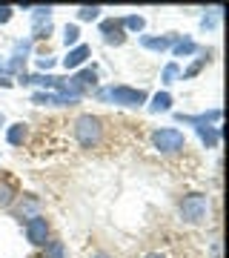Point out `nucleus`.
Instances as JSON below:
<instances>
[{"instance_id":"f257e3e1","label":"nucleus","mask_w":229,"mask_h":258,"mask_svg":"<svg viewBox=\"0 0 229 258\" xmlns=\"http://www.w3.org/2000/svg\"><path fill=\"white\" fill-rule=\"evenodd\" d=\"M178 210H181V218L186 224H203L209 218V195H203V192L183 195Z\"/></svg>"},{"instance_id":"f03ea898","label":"nucleus","mask_w":229,"mask_h":258,"mask_svg":"<svg viewBox=\"0 0 229 258\" xmlns=\"http://www.w3.org/2000/svg\"><path fill=\"white\" fill-rule=\"evenodd\" d=\"M101 138H103L101 118H95V115H81V118L74 120V141H78L83 149L98 147Z\"/></svg>"},{"instance_id":"7ed1b4c3","label":"nucleus","mask_w":229,"mask_h":258,"mask_svg":"<svg viewBox=\"0 0 229 258\" xmlns=\"http://www.w3.org/2000/svg\"><path fill=\"white\" fill-rule=\"evenodd\" d=\"M103 103H120V106H143L146 92L143 89H132V86H106L98 92Z\"/></svg>"},{"instance_id":"20e7f679","label":"nucleus","mask_w":229,"mask_h":258,"mask_svg":"<svg viewBox=\"0 0 229 258\" xmlns=\"http://www.w3.org/2000/svg\"><path fill=\"white\" fill-rule=\"evenodd\" d=\"M152 147L158 152H164V155H172V152H181L186 147V138H183L181 129L175 126H166V129H155L152 132Z\"/></svg>"},{"instance_id":"39448f33","label":"nucleus","mask_w":229,"mask_h":258,"mask_svg":"<svg viewBox=\"0 0 229 258\" xmlns=\"http://www.w3.org/2000/svg\"><path fill=\"white\" fill-rule=\"evenodd\" d=\"M20 83H40L43 89H52L57 95H78L81 98V92L72 86L69 78H55V75H20Z\"/></svg>"},{"instance_id":"423d86ee","label":"nucleus","mask_w":229,"mask_h":258,"mask_svg":"<svg viewBox=\"0 0 229 258\" xmlns=\"http://www.w3.org/2000/svg\"><path fill=\"white\" fill-rule=\"evenodd\" d=\"M26 238L35 247H46L49 244V221H46L43 215H35V218L26 221Z\"/></svg>"},{"instance_id":"0eeeda50","label":"nucleus","mask_w":229,"mask_h":258,"mask_svg":"<svg viewBox=\"0 0 229 258\" xmlns=\"http://www.w3.org/2000/svg\"><path fill=\"white\" fill-rule=\"evenodd\" d=\"M101 35L103 40L109 43V46H120L123 40H126V32H123V26H120V18H109L101 23Z\"/></svg>"},{"instance_id":"6e6552de","label":"nucleus","mask_w":229,"mask_h":258,"mask_svg":"<svg viewBox=\"0 0 229 258\" xmlns=\"http://www.w3.org/2000/svg\"><path fill=\"white\" fill-rule=\"evenodd\" d=\"M81 101L78 95H57V92H35L32 95V103H52V106H74Z\"/></svg>"},{"instance_id":"1a4fd4ad","label":"nucleus","mask_w":229,"mask_h":258,"mask_svg":"<svg viewBox=\"0 0 229 258\" xmlns=\"http://www.w3.org/2000/svg\"><path fill=\"white\" fill-rule=\"evenodd\" d=\"M220 115H223L220 109L203 112V115H183V112H178V115H175V120H181V123H195V129H198V126H209V123H218Z\"/></svg>"},{"instance_id":"9d476101","label":"nucleus","mask_w":229,"mask_h":258,"mask_svg":"<svg viewBox=\"0 0 229 258\" xmlns=\"http://www.w3.org/2000/svg\"><path fill=\"white\" fill-rule=\"evenodd\" d=\"M86 57H89V46L86 43H78L74 49H69V55L63 57V66L66 69H81L86 63Z\"/></svg>"},{"instance_id":"9b49d317","label":"nucleus","mask_w":229,"mask_h":258,"mask_svg":"<svg viewBox=\"0 0 229 258\" xmlns=\"http://www.w3.org/2000/svg\"><path fill=\"white\" fill-rule=\"evenodd\" d=\"M175 35H161V37H140V46L143 49H152V52H166V49L175 46Z\"/></svg>"},{"instance_id":"f8f14e48","label":"nucleus","mask_w":229,"mask_h":258,"mask_svg":"<svg viewBox=\"0 0 229 258\" xmlns=\"http://www.w3.org/2000/svg\"><path fill=\"white\" fill-rule=\"evenodd\" d=\"M37 210H40V201H37L35 195H23V201H20V207L18 210H15V215H18L20 221H23V218H35L37 215Z\"/></svg>"},{"instance_id":"ddd939ff","label":"nucleus","mask_w":229,"mask_h":258,"mask_svg":"<svg viewBox=\"0 0 229 258\" xmlns=\"http://www.w3.org/2000/svg\"><path fill=\"white\" fill-rule=\"evenodd\" d=\"M95 78H98V72H95V66H92V69H83V72H78L72 78V86L74 89H78V92H86V89H89V86H95Z\"/></svg>"},{"instance_id":"4468645a","label":"nucleus","mask_w":229,"mask_h":258,"mask_svg":"<svg viewBox=\"0 0 229 258\" xmlns=\"http://www.w3.org/2000/svg\"><path fill=\"white\" fill-rule=\"evenodd\" d=\"M26 135H29L26 123H12V126L6 129V141H9L12 147H23V141H26Z\"/></svg>"},{"instance_id":"2eb2a0df","label":"nucleus","mask_w":229,"mask_h":258,"mask_svg":"<svg viewBox=\"0 0 229 258\" xmlns=\"http://www.w3.org/2000/svg\"><path fill=\"white\" fill-rule=\"evenodd\" d=\"M15 195H18L15 184H12L9 178H0V210H6V207H12V201H15Z\"/></svg>"},{"instance_id":"dca6fc26","label":"nucleus","mask_w":229,"mask_h":258,"mask_svg":"<svg viewBox=\"0 0 229 258\" xmlns=\"http://www.w3.org/2000/svg\"><path fill=\"white\" fill-rule=\"evenodd\" d=\"M198 135L206 144V149H215L220 144V129H215V126H198Z\"/></svg>"},{"instance_id":"f3484780","label":"nucleus","mask_w":229,"mask_h":258,"mask_svg":"<svg viewBox=\"0 0 229 258\" xmlns=\"http://www.w3.org/2000/svg\"><path fill=\"white\" fill-rule=\"evenodd\" d=\"M172 109V95L169 92H158L149 103V112H169Z\"/></svg>"},{"instance_id":"a211bd4d","label":"nucleus","mask_w":229,"mask_h":258,"mask_svg":"<svg viewBox=\"0 0 229 258\" xmlns=\"http://www.w3.org/2000/svg\"><path fill=\"white\" fill-rule=\"evenodd\" d=\"M172 52H175V57H189V55H195L198 52V43L195 40H175V46H172Z\"/></svg>"},{"instance_id":"6ab92c4d","label":"nucleus","mask_w":229,"mask_h":258,"mask_svg":"<svg viewBox=\"0 0 229 258\" xmlns=\"http://www.w3.org/2000/svg\"><path fill=\"white\" fill-rule=\"evenodd\" d=\"M120 26H123V32H143V26H146V20L140 18V15H129V18H120Z\"/></svg>"},{"instance_id":"aec40b11","label":"nucleus","mask_w":229,"mask_h":258,"mask_svg":"<svg viewBox=\"0 0 229 258\" xmlns=\"http://www.w3.org/2000/svg\"><path fill=\"white\" fill-rule=\"evenodd\" d=\"M78 40H81V29L74 26V23H69L63 29V43L66 46H78Z\"/></svg>"},{"instance_id":"412c9836","label":"nucleus","mask_w":229,"mask_h":258,"mask_svg":"<svg viewBox=\"0 0 229 258\" xmlns=\"http://www.w3.org/2000/svg\"><path fill=\"white\" fill-rule=\"evenodd\" d=\"M46 258H66L63 241H49V244H46Z\"/></svg>"},{"instance_id":"4be33fe9","label":"nucleus","mask_w":229,"mask_h":258,"mask_svg":"<svg viewBox=\"0 0 229 258\" xmlns=\"http://www.w3.org/2000/svg\"><path fill=\"white\" fill-rule=\"evenodd\" d=\"M178 75H181L178 63H166V66H164V75H161V83H166V86H169V83L178 81Z\"/></svg>"},{"instance_id":"5701e85b","label":"nucleus","mask_w":229,"mask_h":258,"mask_svg":"<svg viewBox=\"0 0 229 258\" xmlns=\"http://www.w3.org/2000/svg\"><path fill=\"white\" fill-rule=\"evenodd\" d=\"M101 6H81L78 9V20H98V15H101Z\"/></svg>"},{"instance_id":"b1692460","label":"nucleus","mask_w":229,"mask_h":258,"mask_svg":"<svg viewBox=\"0 0 229 258\" xmlns=\"http://www.w3.org/2000/svg\"><path fill=\"white\" fill-rule=\"evenodd\" d=\"M209 63V57H198V60H195L192 66H189V69H186V72H183V81H189V78H195V75L201 72L203 66Z\"/></svg>"},{"instance_id":"393cba45","label":"nucleus","mask_w":229,"mask_h":258,"mask_svg":"<svg viewBox=\"0 0 229 258\" xmlns=\"http://www.w3.org/2000/svg\"><path fill=\"white\" fill-rule=\"evenodd\" d=\"M12 15H15V9H12V6H0V23H9Z\"/></svg>"},{"instance_id":"a878e982","label":"nucleus","mask_w":229,"mask_h":258,"mask_svg":"<svg viewBox=\"0 0 229 258\" xmlns=\"http://www.w3.org/2000/svg\"><path fill=\"white\" fill-rule=\"evenodd\" d=\"M52 63H55L52 57H40V60H37V66H40V69H52Z\"/></svg>"},{"instance_id":"bb28decb","label":"nucleus","mask_w":229,"mask_h":258,"mask_svg":"<svg viewBox=\"0 0 229 258\" xmlns=\"http://www.w3.org/2000/svg\"><path fill=\"white\" fill-rule=\"evenodd\" d=\"M0 86H3V89H12V86H15V81H9L6 75H0Z\"/></svg>"},{"instance_id":"cd10ccee","label":"nucleus","mask_w":229,"mask_h":258,"mask_svg":"<svg viewBox=\"0 0 229 258\" xmlns=\"http://www.w3.org/2000/svg\"><path fill=\"white\" fill-rule=\"evenodd\" d=\"M143 258H164V255H161V252H146Z\"/></svg>"},{"instance_id":"c85d7f7f","label":"nucleus","mask_w":229,"mask_h":258,"mask_svg":"<svg viewBox=\"0 0 229 258\" xmlns=\"http://www.w3.org/2000/svg\"><path fill=\"white\" fill-rule=\"evenodd\" d=\"M92 258H112V255H106V252H98V255H92Z\"/></svg>"},{"instance_id":"c756f323","label":"nucleus","mask_w":229,"mask_h":258,"mask_svg":"<svg viewBox=\"0 0 229 258\" xmlns=\"http://www.w3.org/2000/svg\"><path fill=\"white\" fill-rule=\"evenodd\" d=\"M3 123H6V118H3V112H0V126H3Z\"/></svg>"}]
</instances>
